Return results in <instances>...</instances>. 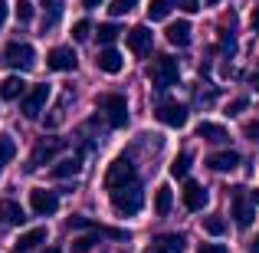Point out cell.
I'll list each match as a JSON object with an SVG mask.
<instances>
[{
	"label": "cell",
	"mask_w": 259,
	"mask_h": 253,
	"mask_svg": "<svg viewBox=\"0 0 259 253\" xmlns=\"http://www.w3.org/2000/svg\"><path fill=\"white\" fill-rule=\"evenodd\" d=\"M20 99H23V102H20V112H23L26 119H36V115L43 112L46 99H50V86H46V83H43V86H33L30 92L20 95Z\"/></svg>",
	"instance_id": "7"
},
{
	"label": "cell",
	"mask_w": 259,
	"mask_h": 253,
	"mask_svg": "<svg viewBox=\"0 0 259 253\" xmlns=\"http://www.w3.org/2000/svg\"><path fill=\"white\" fill-rule=\"evenodd\" d=\"M89 33H92V23H89V20H76V23H72V40H76V43H85Z\"/></svg>",
	"instance_id": "31"
},
{
	"label": "cell",
	"mask_w": 259,
	"mask_h": 253,
	"mask_svg": "<svg viewBox=\"0 0 259 253\" xmlns=\"http://www.w3.org/2000/svg\"><path fill=\"white\" fill-rule=\"evenodd\" d=\"M95 66H99L102 73H108V76H115V73H121V66H125V59H121V53L118 50H102L99 53V59H95Z\"/></svg>",
	"instance_id": "17"
},
{
	"label": "cell",
	"mask_w": 259,
	"mask_h": 253,
	"mask_svg": "<svg viewBox=\"0 0 259 253\" xmlns=\"http://www.w3.org/2000/svg\"><path fill=\"white\" fill-rule=\"evenodd\" d=\"M177 76H181V66H177L174 56H158V59H154V66H151V83L158 86V89L174 86Z\"/></svg>",
	"instance_id": "6"
},
{
	"label": "cell",
	"mask_w": 259,
	"mask_h": 253,
	"mask_svg": "<svg viewBox=\"0 0 259 253\" xmlns=\"http://www.w3.org/2000/svg\"><path fill=\"white\" fill-rule=\"evenodd\" d=\"M39 4L46 7V23L43 26H53L59 17H63V0H39Z\"/></svg>",
	"instance_id": "25"
},
{
	"label": "cell",
	"mask_w": 259,
	"mask_h": 253,
	"mask_svg": "<svg viewBox=\"0 0 259 253\" xmlns=\"http://www.w3.org/2000/svg\"><path fill=\"white\" fill-rule=\"evenodd\" d=\"M17 155V145H13V138L10 135H0V168L7 165V161Z\"/></svg>",
	"instance_id": "29"
},
{
	"label": "cell",
	"mask_w": 259,
	"mask_h": 253,
	"mask_svg": "<svg viewBox=\"0 0 259 253\" xmlns=\"http://www.w3.org/2000/svg\"><path fill=\"white\" fill-rule=\"evenodd\" d=\"M246 105H249L246 99H233V102H230V105H227V115H240V112H243V109H246Z\"/></svg>",
	"instance_id": "35"
},
{
	"label": "cell",
	"mask_w": 259,
	"mask_h": 253,
	"mask_svg": "<svg viewBox=\"0 0 259 253\" xmlns=\"http://www.w3.org/2000/svg\"><path fill=\"white\" fill-rule=\"evenodd\" d=\"M128 46H132L135 56H148L151 46H154L151 30H148V26H132V30H128Z\"/></svg>",
	"instance_id": "12"
},
{
	"label": "cell",
	"mask_w": 259,
	"mask_h": 253,
	"mask_svg": "<svg viewBox=\"0 0 259 253\" xmlns=\"http://www.w3.org/2000/svg\"><path fill=\"white\" fill-rule=\"evenodd\" d=\"M39 243H46V227H33V230H26V234H20V240L13 243V253H30V250H36Z\"/></svg>",
	"instance_id": "15"
},
{
	"label": "cell",
	"mask_w": 259,
	"mask_h": 253,
	"mask_svg": "<svg viewBox=\"0 0 259 253\" xmlns=\"http://www.w3.org/2000/svg\"><path fill=\"white\" fill-rule=\"evenodd\" d=\"M253 86H256V89H259V73H253Z\"/></svg>",
	"instance_id": "44"
},
{
	"label": "cell",
	"mask_w": 259,
	"mask_h": 253,
	"mask_svg": "<svg viewBox=\"0 0 259 253\" xmlns=\"http://www.w3.org/2000/svg\"><path fill=\"white\" fill-rule=\"evenodd\" d=\"M145 204V194L138 191V181L135 184H121V188H112V210L118 217H135Z\"/></svg>",
	"instance_id": "1"
},
{
	"label": "cell",
	"mask_w": 259,
	"mask_h": 253,
	"mask_svg": "<svg viewBox=\"0 0 259 253\" xmlns=\"http://www.w3.org/2000/svg\"><path fill=\"white\" fill-rule=\"evenodd\" d=\"M99 109L105 112V119H108V125H112V128L128 125V102H125V95H118V92L102 95V99H99Z\"/></svg>",
	"instance_id": "3"
},
{
	"label": "cell",
	"mask_w": 259,
	"mask_h": 253,
	"mask_svg": "<svg viewBox=\"0 0 259 253\" xmlns=\"http://www.w3.org/2000/svg\"><path fill=\"white\" fill-rule=\"evenodd\" d=\"M203 230H207L210 237H220V234H227V221H223V217H203Z\"/></svg>",
	"instance_id": "27"
},
{
	"label": "cell",
	"mask_w": 259,
	"mask_h": 253,
	"mask_svg": "<svg viewBox=\"0 0 259 253\" xmlns=\"http://www.w3.org/2000/svg\"><path fill=\"white\" fill-rule=\"evenodd\" d=\"M0 221H4V224H13V227H20V224L26 221V210L20 207L13 197H4V201H0Z\"/></svg>",
	"instance_id": "16"
},
{
	"label": "cell",
	"mask_w": 259,
	"mask_h": 253,
	"mask_svg": "<svg viewBox=\"0 0 259 253\" xmlns=\"http://www.w3.org/2000/svg\"><path fill=\"white\" fill-rule=\"evenodd\" d=\"M246 135H249L253 141H259V122H253V125H246Z\"/></svg>",
	"instance_id": "38"
},
{
	"label": "cell",
	"mask_w": 259,
	"mask_h": 253,
	"mask_svg": "<svg viewBox=\"0 0 259 253\" xmlns=\"http://www.w3.org/2000/svg\"><path fill=\"white\" fill-rule=\"evenodd\" d=\"M197 253H227V247H223V243H200Z\"/></svg>",
	"instance_id": "36"
},
{
	"label": "cell",
	"mask_w": 259,
	"mask_h": 253,
	"mask_svg": "<svg viewBox=\"0 0 259 253\" xmlns=\"http://www.w3.org/2000/svg\"><path fill=\"white\" fill-rule=\"evenodd\" d=\"M138 181V171H135L132 165V158H115L112 165H108V174H105V188L112 191V188H121V184H135Z\"/></svg>",
	"instance_id": "4"
},
{
	"label": "cell",
	"mask_w": 259,
	"mask_h": 253,
	"mask_svg": "<svg viewBox=\"0 0 259 253\" xmlns=\"http://www.w3.org/2000/svg\"><path fill=\"white\" fill-rule=\"evenodd\" d=\"M253 217H256L253 204L246 201L243 188H236V191H233V221H236V227H240V230H246L249 224H253Z\"/></svg>",
	"instance_id": "11"
},
{
	"label": "cell",
	"mask_w": 259,
	"mask_h": 253,
	"mask_svg": "<svg viewBox=\"0 0 259 253\" xmlns=\"http://www.w3.org/2000/svg\"><path fill=\"white\" fill-rule=\"evenodd\" d=\"M249 201H253V204H259V188H256V191H249Z\"/></svg>",
	"instance_id": "41"
},
{
	"label": "cell",
	"mask_w": 259,
	"mask_h": 253,
	"mask_svg": "<svg viewBox=\"0 0 259 253\" xmlns=\"http://www.w3.org/2000/svg\"><path fill=\"white\" fill-rule=\"evenodd\" d=\"M135 0H108V13L112 17H125V13H132Z\"/></svg>",
	"instance_id": "32"
},
{
	"label": "cell",
	"mask_w": 259,
	"mask_h": 253,
	"mask_svg": "<svg viewBox=\"0 0 259 253\" xmlns=\"http://www.w3.org/2000/svg\"><path fill=\"white\" fill-rule=\"evenodd\" d=\"M197 135H200L203 141H217V145L230 138V135H227V128H223V125H217V122H200V125H197Z\"/></svg>",
	"instance_id": "22"
},
{
	"label": "cell",
	"mask_w": 259,
	"mask_h": 253,
	"mask_svg": "<svg viewBox=\"0 0 259 253\" xmlns=\"http://www.w3.org/2000/svg\"><path fill=\"white\" fill-rule=\"evenodd\" d=\"M79 171H82V158H79V155H72V158H63V161H56L50 174H53V177H59V181H66V177H76Z\"/></svg>",
	"instance_id": "18"
},
{
	"label": "cell",
	"mask_w": 259,
	"mask_h": 253,
	"mask_svg": "<svg viewBox=\"0 0 259 253\" xmlns=\"http://www.w3.org/2000/svg\"><path fill=\"white\" fill-rule=\"evenodd\" d=\"M43 253H59V250H56V247H50V250H43Z\"/></svg>",
	"instance_id": "45"
},
{
	"label": "cell",
	"mask_w": 259,
	"mask_h": 253,
	"mask_svg": "<svg viewBox=\"0 0 259 253\" xmlns=\"http://www.w3.org/2000/svg\"><path fill=\"white\" fill-rule=\"evenodd\" d=\"M99 243V230H92V234H85V237H76L72 240V253H89Z\"/></svg>",
	"instance_id": "26"
},
{
	"label": "cell",
	"mask_w": 259,
	"mask_h": 253,
	"mask_svg": "<svg viewBox=\"0 0 259 253\" xmlns=\"http://www.w3.org/2000/svg\"><path fill=\"white\" fill-rule=\"evenodd\" d=\"M82 7L85 10H95V7H102V0H82Z\"/></svg>",
	"instance_id": "40"
},
{
	"label": "cell",
	"mask_w": 259,
	"mask_h": 253,
	"mask_svg": "<svg viewBox=\"0 0 259 253\" xmlns=\"http://www.w3.org/2000/svg\"><path fill=\"white\" fill-rule=\"evenodd\" d=\"M63 148H66V138H43V141H36V148H33L30 161H26V171L43 168L46 161H53L59 152H63Z\"/></svg>",
	"instance_id": "5"
},
{
	"label": "cell",
	"mask_w": 259,
	"mask_h": 253,
	"mask_svg": "<svg viewBox=\"0 0 259 253\" xmlns=\"http://www.w3.org/2000/svg\"><path fill=\"white\" fill-rule=\"evenodd\" d=\"M164 33H167V43L171 46H187L190 43V23L187 20H177V23H171Z\"/></svg>",
	"instance_id": "19"
},
{
	"label": "cell",
	"mask_w": 259,
	"mask_h": 253,
	"mask_svg": "<svg viewBox=\"0 0 259 253\" xmlns=\"http://www.w3.org/2000/svg\"><path fill=\"white\" fill-rule=\"evenodd\" d=\"M249 253H259V237L253 240V247H249Z\"/></svg>",
	"instance_id": "43"
},
{
	"label": "cell",
	"mask_w": 259,
	"mask_h": 253,
	"mask_svg": "<svg viewBox=\"0 0 259 253\" xmlns=\"http://www.w3.org/2000/svg\"><path fill=\"white\" fill-rule=\"evenodd\" d=\"M184 247H187L184 234H164L158 240H151V247H145V253H181Z\"/></svg>",
	"instance_id": "14"
},
{
	"label": "cell",
	"mask_w": 259,
	"mask_h": 253,
	"mask_svg": "<svg viewBox=\"0 0 259 253\" xmlns=\"http://www.w3.org/2000/svg\"><path fill=\"white\" fill-rule=\"evenodd\" d=\"M220 53H227V56H233V53H236V40H233V33H227V30L220 33Z\"/></svg>",
	"instance_id": "34"
},
{
	"label": "cell",
	"mask_w": 259,
	"mask_h": 253,
	"mask_svg": "<svg viewBox=\"0 0 259 253\" xmlns=\"http://www.w3.org/2000/svg\"><path fill=\"white\" fill-rule=\"evenodd\" d=\"M249 23H253V30H259V10L253 13V20H249Z\"/></svg>",
	"instance_id": "42"
},
{
	"label": "cell",
	"mask_w": 259,
	"mask_h": 253,
	"mask_svg": "<svg viewBox=\"0 0 259 253\" xmlns=\"http://www.w3.org/2000/svg\"><path fill=\"white\" fill-rule=\"evenodd\" d=\"M207 165L213 171H233L236 165H240V155H236V152H217V155L207 158Z\"/></svg>",
	"instance_id": "21"
},
{
	"label": "cell",
	"mask_w": 259,
	"mask_h": 253,
	"mask_svg": "<svg viewBox=\"0 0 259 253\" xmlns=\"http://www.w3.org/2000/svg\"><path fill=\"white\" fill-rule=\"evenodd\" d=\"M46 66L56 73H72L79 66L76 53H72V46H56V50H50V56H46Z\"/></svg>",
	"instance_id": "9"
},
{
	"label": "cell",
	"mask_w": 259,
	"mask_h": 253,
	"mask_svg": "<svg viewBox=\"0 0 259 253\" xmlns=\"http://www.w3.org/2000/svg\"><path fill=\"white\" fill-rule=\"evenodd\" d=\"M154 115H158V122H164V125H171V128L187 125V109H184L181 102H161Z\"/></svg>",
	"instance_id": "10"
},
{
	"label": "cell",
	"mask_w": 259,
	"mask_h": 253,
	"mask_svg": "<svg viewBox=\"0 0 259 253\" xmlns=\"http://www.w3.org/2000/svg\"><path fill=\"white\" fill-rule=\"evenodd\" d=\"M13 7H17V20H20V23H30V20H33V4H30V0H17Z\"/></svg>",
	"instance_id": "33"
},
{
	"label": "cell",
	"mask_w": 259,
	"mask_h": 253,
	"mask_svg": "<svg viewBox=\"0 0 259 253\" xmlns=\"http://www.w3.org/2000/svg\"><path fill=\"white\" fill-rule=\"evenodd\" d=\"M4 23H7V0H0V30H4Z\"/></svg>",
	"instance_id": "39"
},
{
	"label": "cell",
	"mask_w": 259,
	"mask_h": 253,
	"mask_svg": "<svg viewBox=\"0 0 259 253\" xmlns=\"http://www.w3.org/2000/svg\"><path fill=\"white\" fill-rule=\"evenodd\" d=\"M30 207H33V214H39V217L56 214V210H59V197H56V191L33 188V191H30Z\"/></svg>",
	"instance_id": "8"
},
{
	"label": "cell",
	"mask_w": 259,
	"mask_h": 253,
	"mask_svg": "<svg viewBox=\"0 0 259 253\" xmlns=\"http://www.w3.org/2000/svg\"><path fill=\"white\" fill-rule=\"evenodd\" d=\"M171 204H174L171 188H167V184H161V188L154 191V214H158V217H164L167 210H171Z\"/></svg>",
	"instance_id": "23"
},
{
	"label": "cell",
	"mask_w": 259,
	"mask_h": 253,
	"mask_svg": "<svg viewBox=\"0 0 259 253\" xmlns=\"http://www.w3.org/2000/svg\"><path fill=\"white\" fill-rule=\"evenodd\" d=\"M95 33H99V43H105V46H108V43H115V40H118V33H121V30H118L115 23H102Z\"/></svg>",
	"instance_id": "30"
},
{
	"label": "cell",
	"mask_w": 259,
	"mask_h": 253,
	"mask_svg": "<svg viewBox=\"0 0 259 253\" xmlns=\"http://www.w3.org/2000/svg\"><path fill=\"white\" fill-rule=\"evenodd\" d=\"M207 201H210V194H207L203 184H197V181L184 184V207H187V210H203V207H207Z\"/></svg>",
	"instance_id": "13"
},
{
	"label": "cell",
	"mask_w": 259,
	"mask_h": 253,
	"mask_svg": "<svg viewBox=\"0 0 259 253\" xmlns=\"http://www.w3.org/2000/svg\"><path fill=\"white\" fill-rule=\"evenodd\" d=\"M187 168H190V155L181 152V155L171 161V177H187Z\"/></svg>",
	"instance_id": "28"
},
{
	"label": "cell",
	"mask_w": 259,
	"mask_h": 253,
	"mask_svg": "<svg viewBox=\"0 0 259 253\" xmlns=\"http://www.w3.org/2000/svg\"><path fill=\"white\" fill-rule=\"evenodd\" d=\"M177 4H181L184 13H197V10H200V0H177Z\"/></svg>",
	"instance_id": "37"
},
{
	"label": "cell",
	"mask_w": 259,
	"mask_h": 253,
	"mask_svg": "<svg viewBox=\"0 0 259 253\" xmlns=\"http://www.w3.org/2000/svg\"><path fill=\"white\" fill-rule=\"evenodd\" d=\"M171 7H174V0H151L148 4V20H164L171 13Z\"/></svg>",
	"instance_id": "24"
},
{
	"label": "cell",
	"mask_w": 259,
	"mask_h": 253,
	"mask_svg": "<svg viewBox=\"0 0 259 253\" xmlns=\"http://www.w3.org/2000/svg\"><path fill=\"white\" fill-rule=\"evenodd\" d=\"M207 4H220V0H207Z\"/></svg>",
	"instance_id": "46"
},
{
	"label": "cell",
	"mask_w": 259,
	"mask_h": 253,
	"mask_svg": "<svg viewBox=\"0 0 259 253\" xmlns=\"http://www.w3.org/2000/svg\"><path fill=\"white\" fill-rule=\"evenodd\" d=\"M4 66H10V69H20V73H26V69H33V63H36V53H33V46L30 43H20V40H13V43H7L4 46Z\"/></svg>",
	"instance_id": "2"
},
{
	"label": "cell",
	"mask_w": 259,
	"mask_h": 253,
	"mask_svg": "<svg viewBox=\"0 0 259 253\" xmlns=\"http://www.w3.org/2000/svg\"><path fill=\"white\" fill-rule=\"evenodd\" d=\"M23 92H26V83H23L20 76H7L4 83H0V99H7V102L20 99Z\"/></svg>",
	"instance_id": "20"
}]
</instances>
